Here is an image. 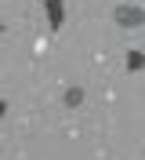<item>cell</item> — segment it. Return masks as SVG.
<instances>
[{
    "label": "cell",
    "mask_w": 145,
    "mask_h": 160,
    "mask_svg": "<svg viewBox=\"0 0 145 160\" xmlns=\"http://www.w3.org/2000/svg\"><path fill=\"white\" fill-rule=\"evenodd\" d=\"M44 11H47V22H51V29H62V22H65L62 0H44Z\"/></svg>",
    "instance_id": "2"
},
{
    "label": "cell",
    "mask_w": 145,
    "mask_h": 160,
    "mask_svg": "<svg viewBox=\"0 0 145 160\" xmlns=\"http://www.w3.org/2000/svg\"><path fill=\"white\" fill-rule=\"evenodd\" d=\"M62 102H65L69 109H76L80 102H84V88H69V91H65V95H62Z\"/></svg>",
    "instance_id": "3"
},
{
    "label": "cell",
    "mask_w": 145,
    "mask_h": 160,
    "mask_svg": "<svg viewBox=\"0 0 145 160\" xmlns=\"http://www.w3.org/2000/svg\"><path fill=\"white\" fill-rule=\"evenodd\" d=\"M4 113H7V102H4V98H0V117H4Z\"/></svg>",
    "instance_id": "5"
},
{
    "label": "cell",
    "mask_w": 145,
    "mask_h": 160,
    "mask_svg": "<svg viewBox=\"0 0 145 160\" xmlns=\"http://www.w3.org/2000/svg\"><path fill=\"white\" fill-rule=\"evenodd\" d=\"M127 69H131V73L145 69V55H142V51H131V55H127Z\"/></svg>",
    "instance_id": "4"
},
{
    "label": "cell",
    "mask_w": 145,
    "mask_h": 160,
    "mask_svg": "<svg viewBox=\"0 0 145 160\" xmlns=\"http://www.w3.org/2000/svg\"><path fill=\"white\" fill-rule=\"evenodd\" d=\"M113 22L120 29H138V26H145V11L138 8V4H116Z\"/></svg>",
    "instance_id": "1"
}]
</instances>
